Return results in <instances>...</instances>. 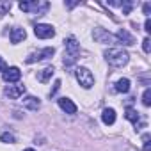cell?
Segmentation results:
<instances>
[{"label":"cell","mask_w":151,"mask_h":151,"mask_svg":"<svg viewBox=\"0 0 151 151\" xmlns=\"http://www.w3.org/2000/svg\"><path fill=\"white\" fill-rule=\"evenodd\" d=\"M105 59H107V62L110 64V66H114V68H121V66H126L128 64V60H130V55H128V52H124L123 48H109V50H105Z\"/></svg>","instance_id":"1"},{"label":"cell","mask_w":151,"mask_h":151,"mask_svg":"<svg viewBox=\"0 0 151 151\" xmlns=\"http://www.w3.org/2000/svg\"><path fill=\"white\" fill-rule=\"evenodd\" d=\"M64 46H66V53H64V66H71L75 60H77L78 53H80V45L77 43L75 37H68L64 41Z\"/></svg>","instance_id":"2"},{"label":"cell","mask_w":151,"mask_h":151,"mask_svg":"<svg viewBox=\"0 0 151 151\" xmlns=\"http://www.w3.org/2000/svg\"><path fill=\"white\" fill-rule=\"evenodd\" d=\"M48 7H50V4L48 2H20V9L22 11H25V13H32V14H45L46 11H48Z\"/></svg>","instance_id":"3"},{"label":"cell","mask_w":151,"mask_h":151,"mask_svg":"<svg viewBox=\"0 0 151 151\" xmlns=\"http://www.w3.org/2000/svg\"><path fill=\"white\" fill-rule=\"evenodd\" d=\"M75 77H77L78 84L84 87V89H91L94 86V77L93 73L87 69V68H77V71H75Z\"/></svg>","instance_id":"4"},{"label":"cell","mask_w":151,"mask_h":151,"mask_svg":"<svg viewBox=\"0 0 151 151\" xmlns=\"http://www.w3.org/2000/svg\"><path fill=\"white\" fill-rule=\"evenodd\" d=\"M93 37H94L98 43H103V45H112V43H117L116 36H114V34H110V32H107V30H105V29H101V27H96V29H94Z\"/></svg>","instance_id":"5"},{"label":"cell","mask_w":151,"mask_h":151,"mask_svg":"<svg viewBox=\"0 0 151 151\" xmlns=\"http://www.w3.org/2000/svg\"><path fill=\"white\" fill-rule=\"evenodd\" d=\"M34 34L37 37H41V39H50V37L55 36V29L52 25H48V23H39V25L34 27Z\"/></svg>","instance_id":"6"},{"label":"cell","mask_w":151,"mask_h":151,"mask_svg":"<svg viewBox=\"0 0 151 151\" xmlns=\"http://www.w3.org/2000/svg\"><path fill=\"white\" fill-rule=\"evenodd\" d=\"M53 53H55V48H53V46H48V48H43L41 52L30 53V55L27 57V62L32 64V62H37V60H45V59H50Z\"/></svg>","instance_id":"7"},{"label":"cell","mask_w":151,"mask_h":151,"mask_svg":"<svg viewBox=\"0 0 151 151\" xmlns=\"http://www.w3.org/2000/svg\"><path fill=\"white\" fill-rule=\"evenodd\" d=\"M2 78H4L6 82H9V84H14V82H18V80L22 78V71H20V68H16V66L7 68V69L2 73Z\"/></svg>","instance_id":"8"},{"label":"cell","mask_w":151,"mask_h":151,"mask_svg":"<svg viewBox=\"0 0 151 151\" xmlns=\"http://www.w3.org/2000/svg\"><path fill=\"white\" fill-rule=\"evenodd\" d=\"M116 39H117V43L126 45V46H130V45H133V43H135L133 36H130V32H128L126 29H121V30L116 34Z\"/></svg>","instance_id":"9"},{"label":"cell","mask_w":151,"mask_h":151,"mask_svg":"<svg viewBox=\"0 0 151 151\" xmlns=\"http://www.w3.org/2000/svg\"><path fill=\"white\" fill-rule=\"evenodd\" d=\"M23 94H25V86H9L6 89V96L11 98V100H16Z\"/></svg>","instance_id":"10"},{"label":"cell","mask_w":151,"mask_h":151,"mask_svg":"<svg viewBox=\"0 0 151 151\" xmlns=\"http://www.w3.org/2000/svg\"><path fill=\"white\" fill-rule=\"evenodd\" d=\"M59 107L66 114H77V105H75L69 98H59Z\"/></svg>","instance_id":"11"},{"label":"cell","mask_w":151,"mask_h":151,"mask_svg":"<svg viewBox=\"0 0 151 151\" xmlns=\"http://www.w3.org/2000/svg\"><path fill=\"white\" fill-rule=\"evenodd\" d=\"M25 37H27V32H25V29H22V27H14V29L11 30V43L18 45V43H22Z\"/></svg>","instance_id":"12"},{"label":"cell","mask_w":151,"mask_h":151,"mask_svg":"<svg viewBox=\"0 0 151 151\" xmlns=\"http://www.w3.org/2000/svg\"><path fill=\"white\" fill-rule=\"evenodd\" d=\"M23 107L29 109V110H37L41 107V101L36 98V96H25L23 98Z\"/></svg>","instance_id":"13"},{"label":"cell","mask_w":151,"mask_h":151,"mask_svg":"<svg viewBox=\"0 0 151 151\" xmlns=\"http://www.w3.org/2000/svg\"><path fill=\"white\" fill-rule=\"evenodd\" d=\"M101 121L105 123V124H114L116 123V110L114 109H105L103 110V114H101Z\"/></svg>","instance_id":"14"},{"label":"cell","mask_w":151,"mask_h":151,"mask_svg":"<svg viewBox=\"0 0 151 151\" xmlns=\"http://www.w3.org/2000/svg\"><path fill=\"white\" fill-rule=\"evenodd\" d=\"M53 73H55V69H53L52 66H48V68H45V69H41V71L37 73V80H39V82H48V80L53 77Z\"/></svg>","instance_id":"15"},{"label":"cell","mask_w":151,"mask_h":151,"mask_svg":"<svg viewBox=\"0 0 151 151\" xmlns=\"http://www.w3.org/2000/svg\"><path fill=\"white\" fill-rule=\"evenodd\" d=\"M124 117H126L128 121H132L135 126L140 123V116H139V112H137V110H133V109H126V114H124Z\"/></svg>","instance_id":"16"},{"label":"cell","mask_w":151,"mask_h":151,"mask_svg":"<svg viewBox=\"0 0 151 151\" xmlns=\"http://www.w3.org/2000/svg\"><path fill=\"white\" fill-rule=\"evenodd\" d=\"M116 91H117V93H128V91H130V80H128V78H121V80H117V84H116Z\"/></svg>","instance_id":"17"},{"label":"cell","mask_w":151,"mask_h":151,"mask_svg":"<svg viewBox=\"0 0 151 151\" xmlns=\"http://www.w3.org/2000/svg\"><path fill=\"white\" fill-rule=\"evenodd\" d=\"M0 140H2V142H6V144H13L16 139H14V135H13V133L6 132V133H2V135H0Z\"/></svg>","instance_id":"18"},{"label":"cell","mask_w":151,"mask_h":151,"mask_svg":"<svg viewBox=\"0 0 151 151\" xmlns=\"http://www.w3.org/2000/svg\"><path fill=\"white\" fill-rule=\"evenodd\" d=\"M142 103H144V107H149L151 105V89L147 87L146 91H144V94H142Z\"/></svg>","instance_id":"19"},{"label":"cell","mask_w":151,"mask_h":151,"mask_svg":"<svg viewBox=\"0 0 151 151\" xmlns=\"http://www.w3.org/2000/svg\"><path fill=\"white\" fill-rule=\"evenodd\" d=\"M151 135L149 133H144L142 135V142H144V151H151Z\"/></svg>","instance_id":"20"},{"label":"cell","mask_w":151,"mask_h":151,"mask_svg":"<svg viewBox=\"0 0 151 151\" xmlns=\"http://www.w3.org/2000/svg\"><path fill=\"white\" fill-rule=\"evenodd\" d=\"M11 2H0V16H2V14H6L9 9H11Z\"/></svg>","instance_id":"21"},{"label":"cell","mask_w":151,"mask_h":151,"mask_svg":"<svg viewBox=\"0 0 151 151\" xmlns=\"http://www.w3.org/2000/svg\"><path fill=\"white\" fill-rule=\"evenodd\" d=\"M121 7H123V13L124 14H130V11L133 7V2H121Z\"/></svg>","instance_id":"22"},{"label":"cell","mask_w":151,"mask_h":151,"mask_svg":"<svg viewBox=\"0 0 151 151\" xmlns=\"http://www.w3.org/2000/svg\"><path fill=\"white\" fill-rule=\"evenodd\" d=\"M142 48H144V52H146V53H149V52H151V41H149V37H146V39L142 41Z\"/></svg>","instance_id":"23"},{"label":"cell","mask_w":151,"mask_h":151,"mask_svg":"<svg viewBox=\"0 0 151 151\" xmlns=\"http://www.w3.org/2000/svg\"><path fill=\"white\" fill-rule=\"evenodd\" d=\"M59 87H60V80H55V84H53V89H52L50 96H55V93L59 91Z\"/></svg>","instance_id":"24"},{"label":"cell","mask_w":151,"mask_h":151,"mask_svg":"<svg viewBox=\"0 0 151 151\" xmlns=\"http://www.w3.org/2000/svg\"><path fill=\"white\" fill-rule=\"evenodd\" d=\"M144 30H146L147 34L151 32V20H149V18H146V23H144Z\"/></svg>","instance_id":"25"},{"label":"cell","mask_w":151,"mask_h":151,"mask_svg":"<svg viewBox=\"0 0 151 151\" xmlns=\"http://www.w3.org/2000/svg\"><path fill=\"white\" fill-rule=\"evenodd\" d=\"M6 69H7V64H6V60H4L2 57H0V71H2V73H4Z\"/></svg>","instance_id":"26"},{"label":"cell","mask_w":151,"mask_h":151,"mask_svg":"<svg viewBox=\"0 0 151 151\" xmlns=\"http://www.w3.org/2000/svg\"><path fill=\"white\" fill-rule=\"evenodd\" d=\"M149 11H151V4L147 2V4H144V14L149 18Z\"/></svg>","instance_id":"27"},{"label":"cell","mask_w":151,"mask_h":151,"mask_svg":"<svg viewBox=\"0 0 151 151\" xmlns=\"http://www.w3.org/2000/svg\"><path fill=\"white\" fill-rule=\"evenodd\" d=\"M126 151H133V149H132V147H126Z\"/></svg>","instance_id":"28"},{"label":"cell","mask_w":151,"mask_h":151,"mask_svg":"<svg viewBox=\"0 0 151 151\" xmlns=\"http://www.w3.org/2000/svg\"><path fill=\"white\" fill-rule=\"evenodd\" d=\"M25 151H34V149H30V147H29V149H25Z\"/></svg>","instance_id":"29"}]
</instances>
